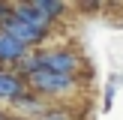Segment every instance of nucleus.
<instances>
[{
    "instance_id": "nucleus-5",
    "label": "nucleus",
    "mask_w": 123,
    "mask_h": 120,
    "mask_svg": "<svg viewBox=\"0 0 123 120\" xmlns=\"http://www.w3.org/2000/svg\"><path fill=\"white\" fill-rule=\"evenodd\" d=\"M24 93H27V81L21 75H15V72L0 69V102H15Z\"/></svg>"
},
{
    "instance_id": "nucleus-4",
    "label": "nucleus",
    "mask_w": 123,
    "mask_h": 120,
    "mask_svg": "<svg viewBox=\"0 0 123 120\" xmlns=\"http://www.w3.org/2000/svg\"><path fill=\"white\" fill-rule=\"evenodd\" d=\"M27 54H30V48L24 45V42H18L15 36H9V33H3V30H0V63L18 66Z\"/></svg>"
},
{
    "instance_id": "nucleus-3",
    "label": "nucleus",
    "mask_w": 123,
    "mask_h": 120,
    "mask_svg": "<svg viewBox=\"0 0 123 120\" xmlns=\"http://www.w3.org/2000/svg\"><path fill=\"white\" fill-rule=\"evenodd\" d=\"M12 12H15V15L21 18L27 27H33L36 33L48 36V30H51V18H48L36 3H15V6H12Z\"/></svg>"
},
{
    "instance_id": "nucleus-7",
    "label": "nucleus",
    "mask_w": 123,
    "mask_h": 120,
    "mask_svg": "<svg viewBox=\"0 0 123 120\" xmlns=\"http://www.w3.org/2000/svg\"><path fill=\"white\" fill-rule=\"evenodd\" d=\"M36 6H39L51 21H57V18L66 12V3H57V0H36Z\"/></svg>"
},
{
    "instance_id": "nucleus-2",
    "label": "nucleus",
    "mask_w": 123,
    "mask_h": 120,
    "mask_svg": "<svg viewBox=\"0 0 123 120\" xmlns=\"http://www.w3.org/2000/svg\"><path fill=\"white\" fill-rule=\"evenodd\" d=\"M78 87V78L75 75H57V72H33L27 78V90L36 96H66Z\"/></svg>"
},
{
    "instance_id": "nucleus-10",
    "label": "nucleus",
    "mask_w": 123,
    "mask_h": 120,
    "mask_svg": "<svg viewBox=\"0 0 123 120\" xmlns=\"http://www.w3.org/2000/svg\"><path fill=\"white\" fill-rule=\"evenodd\" d=\"M0 120H6V117H3V114H0Z\"/></svg>"
},
{
    "instance_id": "nucleus-6",
    "label": "nucleus",
    "mask_w": 123,
    "mask_h": 120,
    "mask_svg": "<svg viewBox=\"0 0 123 120\" xmlns=\"http://www.w3.org/2000/svg\"><path fill=\"white\" fill-rule=\"evenodd\" d=\"M12 105L18 108L21 114H27V117H42V111H45V102H42V96H36V93H24V96H18Z\"/></svg>"
},
{
    "instance_id": "nucleus-9",
    "label": "nucleus",
    "mask_w": 123,
    "mask_h": 120,
    "mask_svg": "<svg viewBox=\"0 0 123 120\" xmlns=\"http://www.w3.org/2000/svg\"><path fill=\"white\" fill-rule=\"evenodd\" d=\"M111 105H114V87H108L105 90V111H111Z\"/></svg>"
},
{
    "instance_id": "nucleus-8",
    "label": "nucleus",
    "mask_w": 123,
    "mask_h": 120,
    "mask_svg": "<svg viewBox=\"0 0 123 120\" xmlns=\"http://www.w3.org/2000/svg\"><path fill=\"white\" fill-rule=\"evenodd\" d=\"M39 120H75V117H72L66 108H45Z\"/></svg>"
},
{
    "instance_id": "nucleus-1",
    "label": "nucleus",
    "mask_w": 123,
    "mask_h": 120,
    "mask_svg": "<svg viewBox=\"0 0 123 120\" xmlns=\"http://www.w3.org/2000/svg\"><path fill=\"white\" fill-rule=\"evenodd\" d=\"M33 60L36 69L57 72V75H75L81 66V57L72 48H42V51H33Z\"/></svg>"
}]
</instances>
